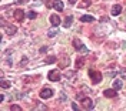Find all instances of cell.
Here are the masks:
<instances>
[{
	"label": "cell",
	"instance_id": "obj_1",
	"mask_svg": "<svg viewBox=\"0 0 126 111\" xmlns=\"http://www.w3.org/2000/svg\"><path fill=\"white\" fill-rule=\"evenodd\" d=\"M89 76H90V78H92V81H93L94 84H97V83L102 81V73L96 71V70H89Z\"/></svg>",
	"mask_w": 126,
	"mask_h": 111
},
{
	"label": "cell",
	"instance_id": "obj_2",
	"mask_svg": "<svg viewBox=\"0 0 126 111\" xmlns=\"http://www.w3.org/2000/svg\"><path fill=\"white\" fill-rule=\"evenodd\" d=\"M73 46H75V48H76L78 51H82V53H87V51H89V48H87L86 46H85L80 40H78V39L73 40Z\"/></svg>",
	"mask_w": 126,
	"mask_h": 111
},
{
	"label": "cell",
	"instance_id": "obj_3",
	"mask_svg": "<svg viewBox=\"0 0 126 111\" xmlns=\"http://www.w3.org/2000/svg\"><path fill=\"white\" fill-rule=\"evenodd\" d=\"M47 78L50 80V81H60L62 76H60L59 70H50L49 74H47Z\"/></svg>",
	"mask_w": 126,
	"mask_h": 111
},
{
	"label": "cell",
	"instance_id": "obj_4",
	"mask_svg": "<svg viewBox=\"0 0 126 111\" xmlns=\"http://www.w3.org/2000/svg\"><path fill=\"white\" fill-rule=\"evenodd\" d=\"M82 107H83L85 110H93L94 104L90 98H85V97H83V98H82Z\"/></svg>",
	"mask_w": 126,
	"mask_h": 111
},
{
	"label": "cell",
	"instance_id": "obj_5",
	"mask_svg": "<svg viewBox=\"0 0 126 111\" xmlns=\"http://www.w3.org/2000/svg\"><path fill=\"white\" fill-rule=\"evenodd\" d=\"M40 97L42 98H50V97H53V90L52 88H49V87H45V88H42V91H40Z\"/></svg>",
	"mask_w": 126,
	"mask_h": 111
},
{
	"label": "cell",
	"instance_id": "obj_6",
	"mask_svg": "<svg viewBox=\"0 0 126 111\" xmlns=\"http://www.w3.org/2000/svg\"><path fill=\"white\" fill-rule=\"evenodd\" d=\"M13 16H15V19L17 20V22H23V19H24V11L22 10V9H17V10H15Z\"/></svg>",
	"mask_w": 126,
	"mask_h": 111
},
{
	"label": "cell",
	"instance_id": "obj_7",
	"mask_svg": "<svg viewBox=\"0 0 126 111\" xmlns=\"http://www.w3.org/2000/svg\"><path fill=\"white\" fill-rule=\"evenodd\" d=\"M50 23L53 24V26H59L60 24V17L59 16H56V14H53V16H50Z\"/></svg>",
	"mask_w": 126,
	"mask_h": 111
},
{
	"label": "cell",
	"instance_id": "obj_8",
	"mask_svg": "<svg viewBox=\"0 0 126 111\" xmlns=\"http://www.w3.org/2000/svg\"><path fill=\"white\" fill-rule=\"evenodd\" d=\"M120 11H122V6H120V4H115V6L112 7V14H113V16L120 14Z\"/></svg>",
	"mask_w": 126,
	"mask_h": 111
},
{
	"label": "cell",
	"instance_id": "obj_9",
	"mask_svg": "<svg viewBox=\"0 0 126 111\" xmlns=\"http://www.w3.org/2000/svg\"><path fill=\"white\" fill-rule=\"evenodd\" d=\"M103 94L106 95V97H109V98H112V97H116V90H115V88L105 90V93H103Z\"/></svg>",
	"mask_w": 126,
	"mask_h": 111
},
{
	"label": "cell",
	"instance_id": "obj_10",
	"mask_svg": "<svg viewBox=\"0 0 126 111\" xmlns=\"http://www.w3.org/2000/svg\"><path fill=\"white\" fill-rule=\"evenodd\" d=\"M93 20H94L93 16H87V14H85V16L80 17V22H83V23H92Z\"/></svg>",
	"mask_w": 126,
	"mask_h": 111
},
{
	"label": "cell",
	"instance_id": "obj_11",
	"mask_svg": "<svg viewBox=\"0 0 126 111\" xmlns=\"http://www.w3.org/2000/svg\"><path fill=\"white\" fill-rule=\"evenodd\" d=\"M57 34H59V30H57L56 26H53V29H50V30L47 32V36H49V37H55V36H57Z\"/></svg>",
	"mask_w": 126,
	"mask_h": 111
},
{
	"label": "cell",
	"instance_id": "obj_12",
	"mask_svg": "<svg viewBox=\"0 0 126 111\" xmlns=\"http://www.w3.org/2000/svg\"><path fill=\"white\" fill-rule=\"evenodd\" d=\"M16 32H17V29H16L15 26H7V27H6V33H7L9 36H13Z\"/></svg>",
	"mask_w": 126,
	"mask_h": 111
},
{
	"label": "cell",
	"instance_id": "obj_13",
	"mask_svg": "<svg viewBox=\"0 0 126 111\" xmlns=\"http://www.w3.org/2000/svg\"><path fill=\"white\" fill-rule=\"evenodd\" d=\"M72 22H73V17L67 16V17H66V20H64V24H63V26L67 29V27H70V26H72Z\"/></svg>",
	"mask_w": 126,
	"mask_h": 111
},
{
	"label": "cell",
	"instance_id": "obj_14",
	"mask_svg": "<svg viewBox=\"0 0 126 111\" xmlns=\"http://www.w3.org/2000/svg\"><path fill=\"white\" fill-rule=\"evenodd\" d=\"M113 88H115V90L122 88V81H120V80H113Z\"/></svg>",
	"mask_w": 126,
	"mask_h": 111
},
{
	"label": "cell",
	"instance_id": "obj_15",
	"mask_svg": "<svg viewBox=\"0 0 126 111\" xmlns=\"http://www.w3.org/2000/svg\"><path fill=\"white\" fill-rule=\"evenodd\" d=\"M55 7H56V10H57V11H62V10H63V1H60V0H56Z\"/></svg>",
	"mask_w": 126,
	"mask_h": 111
},
{
	"label": "cell",
	"instance_id": "obj_16",
	"mask_svg": "<svg viewBox=\"0 0 126 111\" xmlns=\"http://www.w3.org/2000/svg\"><path fill=\"white\" fill-rule=\"evenodd\" d=\"M55 4H56V0H46V7L52 9L55 7Z\"/></svg>",
	"mask_w": 126,
	"mask_h": 111
},
{
	"label": "cell",
	"instance_id": "obj_17",
	"mask_svg": "<svg viewBox=\"0 0 126 111\" xmlns=\"http://www.w3.org/2000/svg\"><path fill=\"white\" fill-rule=\"evenodd\" d=\"M0 86H1V88H10V83H9V81H6V80H1Z\"/></svg>",
	"mask_w": 126,
	"mask_h": 111
},
{
	"label": "cell",
	"instance_id": "obj_18",
	"mask_svg": "<svg viewBox=\"0 0 126 111\" xmlns=\"http://www.w3.org/2000/svg\"><path fill=\"white\" fill-rule=\"evenodd\" d=\"M27 17H29L30 20H33V19H36V17H37V13L32 10V11H29V13H27Z\"/></svg>",
	"mask_w": 126,
	"mask_h": 111
},
{
	"label": "cell",
	"instance_id": "obj_19",
	"mask_svg": "<svg viewBox=\"0 0 126 111\" xmlns=\"http://www.w3.org/2000/svg\"><path fill=\"white\" fill-rule=\"evenodd\" d=\"M87 6H90V1L89 0H83V3L79 4V7H87Z\"/></svg>",
	"mask_w": 126,
	"mask_h": 111
},
{
	"label": "cell",
	"instance_id": "obj_20",
	"mask_svg": "<svg viewBox=\"0 0 126 111\" xmlns=\"http://www.w3.org/2000/svg\"><path fill=\"white\" fill-rule=\"evenodd\" d=\"M76 67H78V68L83 67V58H78V60H76Z\"/></svg>",
	"mask_w": 126,
	"mask_h": 111
},
{
	"label": "cell",
	"instance_id": "obj_21",
	"mask_svg": "<svg viewBox=\"0 0 126 111\" xmlns=\"http://www.w3.org/2000/svg\"><path fill=\"white\" fill-rule=\"evenodd\" d=\"M119 74H120V77H122V78L126 80V68H122V70L119 71Z\"/></svg>",
	"mask_w": 126,
	"mask_h": 111
},
{
	"label": "cell",
	"instance_id": "obj_22",
	"mask_svg": "<svg viewBox=\"0 0 126 111\" xmlns=\"http://www.w3.org/2000/svg\"><path fill=\"white\" fill-rule=\"evenodd\" d=\"M10 110H12V111H20V107L15 104V105H12V107H10Z\"/></svg>",
	"mask_w": 126,
	"mask_h": 111
},
{
	"label": "cell",
	"instance_id": "obj_23",
	"mask_svg": "<svg viewBox=\"0 0 126 111\" xmlns=\"http://www.w3.org/2000/svg\"><path fill=\"white\" fill-rule=\"evenodd\" d=\"M55 61H56L55 57H49V60H46V63H55Z\"/></svg>",
	"mask_w": 126,
	"mask_h": 111
},
{
	"label": "cell",
	"instance_id": "obj_24",
	"mask_svg": "<svg viewBox=\"0 0 126 111\" xmlns=\"http://www.w3.org/2000/svg\"><path fill=\"white\" fill-rule=\"evenodd\" d=\"M27 1H29V0H16V3H17V4H22V3H27Z\"/></svg>",
	"mask_w": 126,
	"mask_h": 111
},
{
	"label": "cell",
	"instance_id": "obj_25",
	"mask_svg": "<svg viewBox=\"0 0 126 111\" xmlns=\"http://www.w3.org/2000/svg\"><path fill=\"white\" fill-rule=\"evenodd\" d=\"M73 74H75L73 71H66V74H64V76H66V77H72Z\"/></svg>",
	"mask_w": 126,
	"mask_h": 111
},
{
	"label": "cell",
	"instance_id": "obj_26",
	"mask_svg": "<svg viewBox=\"0 0 126 111\" xmlns=\"http://www.w3.org/2000/svg\"><path fill=\"white\" fill-rule=\"evenodd\" d=\"M72 108H73V110H79L78 104H76V103H72Z\"/></svg>",
	"mask_w": 126,
	"mask_h": 111
},
{
	"label": "cell",
	"instance_id": "obj_27",
	"mask_svg": "<svg viewBox=\"0 0 126 111\" xmlns=\"http://www.w3.org/2000/svg\"><path fill=\"white\" fill-rule=\"evenodd\" d=\"M46 50H47V47H42V48H40V53H45Z\"/></svg>",
	"mask_w": 126,
	"mask_h": 111
},
{
	"label": "cell",
	"instance_id": "obj_28",
	"mask_svg": "<svg viewBox=\"0 0 126 111\" xmlns=\"http://www.w3.org/2000/svg\"><path fill=\"white\" fill-rule=\"evenodd\" d=\"M76 1H78V0H69V3H70V4H76Z\"/></svg>",
	"mask_w": 126,
	"mask_h": 111
},
{
	"label": "cell",
	"instance_id": "obj_29",
	"mask_svg": "<svg viewBox=\"0 0 126 111\" xmlns=\"http://www.w3.org/2000/svg\"><path fill=\"white\" fill-rule=\"evenodd\" d=\"M32 1H34V0H32Z\"/></svg>",
	"mask_w": 126,
	"mask_h": 111
}]
</instances>
